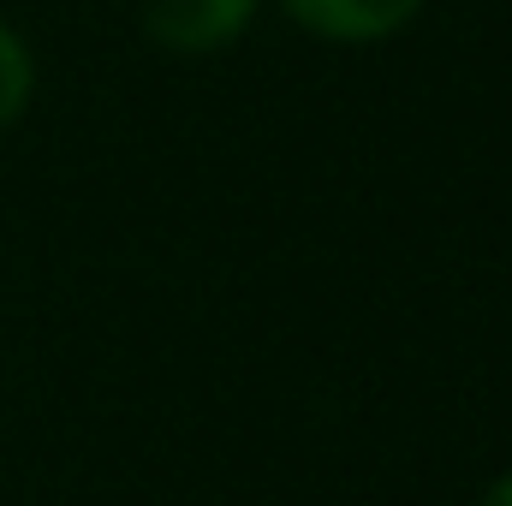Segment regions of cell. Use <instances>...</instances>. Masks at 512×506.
<instances>
[{"mask_svg":"<svg viewBox=\"0 0 512 506\" xmlns=\"http://www.w3.org/2000/svg\"><path fill=\"white\" fill-rule=\"evenodd\" d=\"M256 0H143V30L167 54H215L245 36Z\"/></svg>","mask_w":512,"mask_h":506,"instance_id":"cell-1","label":"cell"},{"mask_svg":"<svg viewBox=\"0 0 512 506\" xmlns=\"http://www.w3.org/2000/svg\"><path fill=\"white\" fill-rule=\"evenodd\" d=\"M280 6H286V18H298L304 30H316L328 42H382L417 18L423 0H280Z\"/></svg>","mask_w":512,"mask_h":506,"instance_id":"cell-2","label":"cell"},{"mask_svg":"<svg viewBox=\"0 0 512 506\" xmlns=\"http://www.w3.org/2000/svg\"><path fill=\"white\" fill-rule=\"evenodd\" d=\"M30 90H36V66H30V48L18 30L0 24V126H12L24 108H30Z\"/></svg>","mask_w":512,"mask_h":506,"instance_id":"cell-3","label":"cell"},{"mask_svg":"<svg viewBox=\"0 0 512 506\" xmlns=\"http://www.w3.org/2000/svg\"><path fill=\"white\" fill-rule=\"evenodd\" d=\"M483 506H512V471H507V477H495V483H489V495H483Z\"/></svg>","mask_w":512,"mask_h":506,"instance_id":"cell-4","label":"cell"}]
</instances>
